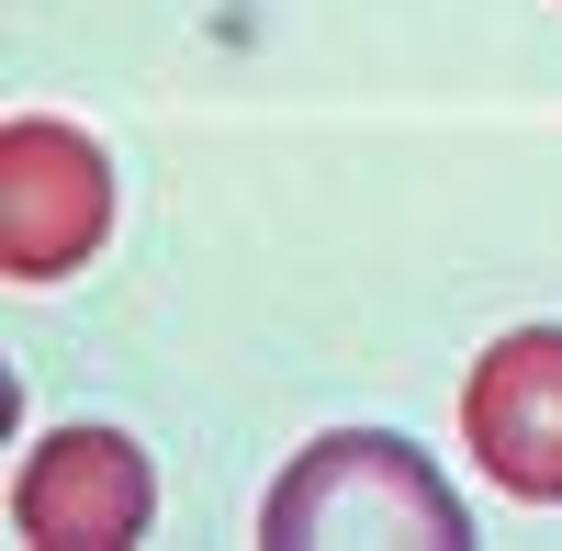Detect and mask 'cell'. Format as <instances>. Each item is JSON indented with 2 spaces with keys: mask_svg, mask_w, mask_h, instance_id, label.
<instances>
[{
  "mask_svg": "<svg viewBox=\"0 0 562 551\" xmlns=\"http://www.w3.org/2000/svg\"><path fill=\"white\" fill-rule=\"evenodd\" d=\"M259 540H270V551H315V540H338V551H383V540L461 551L473 518H461V495L428 473V450H416V439H394V428H338V439H315L304 462L270 484Z\"/></svg>",
  "mask_w": 562,
  "mask_h": 551,
  "instance_id": "cell-1",
  "label": "cell"
},
{
  "mask_svg": "<svg viewBox=\"0 0 562 551\" xmlns=\"http://www.w3.org/2000/svg\"><path fill=\"white\" fill-rule=\"evenodd\" d=\"M113 225V158L79 124L23 113L0 135V270L12 282H68Z\"/></svg>",
  "mask_w": 562,
  "mask_h": 551,
  "instance_id": "cell-2",
  "label": "cell"
},
{
  "mask_svg": "<svg viewBox=\"0 0 562 551\" xmlns=\"http://www.w3.org/2000/svg\"><path fill=\"white\" fill-rule=\"evenodd\" d=\"M461 439L518 507H562V327H518L473 360Z\"/></svg>",
  "mask_w": 562,
  "mask_h": 551,
  "instance_id": "cell-3",
  "label": "cell"
},
{
  "mask_svg": "<svg viewBox=\"0 0 562 551\" xmlns=\"http://www.w3.org/2000/svg\"><path fill=\"white\" fill-rule=\"evenodd\" d=\"M147 507H158V473L124 428H57L12 484V518L45 551H113L147 529Z\"/></svg>",
  "mask_w": 562,
  "mask_h": 551,
  "instance_id": "cell-4",
  "label": "cell"
}]
</instances>
